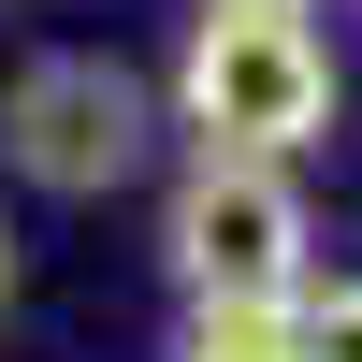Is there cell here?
<instances>
[{
  "label": "cell",
  "mask_w": 362,
  "mask_h": 362,
  "mask_svg": "<svg viewBox=\"0 0 362 362\" xmlns=\"http://www.w3.org/2000/svg\"><path fill=\"white\" fill-rule=\"evenodd\" d=\"M174 131L247 145V160H290L334 131V44L305 29V0H203L189 58H174Z\"/></svg>",
  "instance_id": "6da1fadb"
},
{
  "label": "cell",
  "mask_w": 362,
  "mask_h": 362,
  "mask_svg": "<svg viewBox=\"0 0 362 362\" xmlns=\"http://www.w3.org/2000/svg\"><path fill=\"white\" fill-rule=\"evenodd\" d=\"M160 247H174V276H189V305H290L319 232H305V189H290L276 160L203 145L189 189H174V218H160Z\"/></svg>",
  "instance_id": "7a4b0ae2"
},
{
  "label": "cell",
  "mask_w": 362,
  "mask_h": 362,
  "mask_svg": "<svg viewBox=\"0 0 362 362\" xmlns=\"http://www.w3.org/2000/svg\"><path fill=\"white\" fill-rule=\"evenodd\" d=\"M0 145H15V174L44 203H102L145 174V87L116 73V58H29L15 87H0Z\"/></svg>",
  "instance_id": "3957f363"
},
{
  "label": "cell",
  "mask_w": 362,
  "mask_h": 362,
  "mask_svg": "<svg viewBox=\"0 0 362 362\" xmlns=\"http://www.w3.org/2000/svg\"><path fill=\"white\" fill-rule=\"evenodd\" d=\"M174 362H305V290L290 305H189V348Z\"/></svg>",
  "instance_id": "277c9868"
},
{
  "label": "cell",
  "mask_w": 362,
  "mask_h": 362,
  "mask_svg": "<svg viewBox=\"0 0 362 362\" xmlns=\"http://www.w3.org/2000/svg\"><path fill=\"white\" fill-rule=\"evenodd\" d=\"M305 362H362V276H305Z\"/></svg>",
  "instance_id": "5b68a950"
},
{
  "label": "cell",
  "mask_w": 362,
  "mask_h": 362,
  "mask_svg": "<svg viewBox=\"0 0 362 362\" xmlns=\"http://www.w3.org/2000/svg\"><path fill=\"white\" fill-rule=\"evenodd\" d=\"M0 290H15V232H0Z\"/></svg>",
  "instance_id": "8992f818"
}]
</instances>
